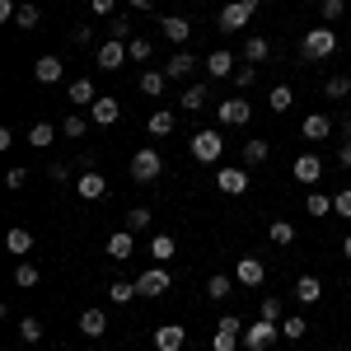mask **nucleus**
I'll return each mask as SVG.
<instances>
[{
	"label": "nucleus",
	"instance_id": "nucleus-46",
	"mask_svg": "<svg viewBox=\"0 0 351 351\" xmlns=\"http://www.w3.org/2000/svg\"><path fill=\"white\" fill-rule=\"evenodd\" d=\"M319 14H324V24H337V19L347 14V0H324V5H319Z\"/></svg>",
	"mask_w": 351,
	"mask_h": 351
},
{
	"label": "nucleus",
	"instance_id": "nucleus-45",
	"mask_svg": "<svg viewBox=\"0 0 351 351\" xmlns=\"http://www.w3.org/2000/svg\"><path fill=\"white\" fill-rule=\"evenodd\" d=\"M173 132V112L160 108V112H150V136H169Z\"/></svg>",
	"mask_w": 351,
	"mask_h": 351
},
{
	"label": "nucleus",
	"instance_id": "nucleus-54",
	"mask_svg": "<svg viewBox=\"0 0 351 351\" xmlns=\"http://www.w3.org/2000/svg\"><path fill=\"white\" fill-rule=\"evenodd\" d=\"M14 14H19V5H14V0H0V19L14 24Z\"/></svg>",
	"mask_w": 351,
	"mask_h": 351
},
{
	"label": "nucleus",
	"instance_id": "nucleus-36",
	"mask_svg": "<svg viewBox=\"0 0 351 351\" xmlns=\"http://www.w3.org/2000/svg\"><path fill=\"white\" fill-rule=\"evenodd\" d=\"M304 332H309V324H304L300 314H286V319H281V337H286V342H300Z\"/></svg>",
	"mask_w": 351,
	"mask_h": 351
},
{
	"label": "nucleus",
	"instance_id": "nucleus-34",
	"mask_svg": "<svg viewBox=\"0 0 351 351\" xmlns=\"http://www.w3.org/2000/svg\"><path fill=\"white\" fill-rule=\"evenodd\" d=\"M291 104H295V94H291V84H276L267 94V108L271 112H291Z\"/></svg>",
	"mask_w": 351,
	"mask_h": 351
},
{
	"label": "nucleus",
	"instance_id": "nucleus-21",
	"mask_svg": "<svg viewBox=\"0 0 351 351\" xmlns=\"http://www.w3.org/2000/svg\"><path fill=\"white\" fill-rule=\"evenodd\" d=\"M80 332L89 337V342H99V337L108 332V314H104V309H84L80 314Z\"/></svg>",
	"mask_w": 351,
	"mask_h": 351
},
{
	"label": "nucleus",
	"instance_id": "nucleus-6",
	"mask_svg": "<svg viewBox=\"0 0 351 351\" xmlns=\"http://www.w3.org/2000/svg\"><path fill=\"white\" fill-rule=\"evenodd\" d=\"M276 337H281V324H271V319H258L253 328H243V347L248 351H267Z\"/></svg>",
	"mask_w": 351,
	"mask_h": 351
},
{
	"label": "nucleus",
	"instance_id": "nucleus-35",
	"mask_svg": "<svg viewBox=\"0 0 351 351\" xmlns=\"http://www.w3.org/2000/svg\"><path fill=\"white\" fill-rule=\"evenodd\" d=\"M127 56H132L136 66H145V61L155 56V43H150V38H132V43H127Z\"/></svg>",
	"mask_w": 351,
	"mask_h": 351
},
{
	"label": "nucleus",
	"instance_id": "nucleus-50",
	"mask_svg": "<svg viewBox=\"0 0 351 351\" xmlns=\"http://www.w3.org/2000/svg\"><path fill=\"white\" fill-rule=\"evenodd\" d=\"M332 216H347L351 220V188H342L337 197H332Z\"/></svg>",
	"mask_w": 351,
	"mask_h": 351
},
{
	"label": "nucleus",
	"instance_id": "nucleus-53",
	"mask_svg": "<svg viewBox=\"0 0 351 351\" xmlns=\"http://www.w3.org/2000/svg\"><path fill=\"white\" fill-rule=\"evenodd\" d=\"M89 38H94V28H89V24H75V33H71V43H75V47H84Z\"/></svg>",
	"mask_w": 351,
	"mask_h": 351
},
{
	"label": "nucleus",
	"instance_id": "nucleus-9",
	"mask_svg": "<svg viewBox=\"0 0 351 351\" xmlns=\"http://www.w3.org/2000/svg\"><path fill=\"white\" fill-rule=\"evenodd\" d=\"M248 169H234V164H225V169H216V188L225 192V197H243L248 192Z\"/></svg>",
	"mask_w": 351,
	"mask_h": 351
},
{
	"label": "nucleus",
	"instance_id": "nucleus-47",
	"mask_svg": "<svg viewBox=\"0 0 351 351\" xmlns=\"http://www.w3.org/2000/svg\"><path fill=\"white\" fill-rule=\"evenodd\" d=\"M14 286H38V267H33V263H19V267H14Z\"/></svg>",
	"mask_w": 351,
	"mask_h": 351
},
{
	"label": "nucleus",
	"instance_id": "nucleus-3",
	"mask_svg": "<svg viewBox=\"0 0 351 351\" xmlns=\"http://www.w3.org/2000/svg\"><path fill=\"white\" fill-rule=\"evenodd\" d=\"M160 173H164L160 150H155V145H141V150L132 155V178L141 183V188H150V183H160Z\"/></svg>",
	"mask_w": 351,
	"mask_h": 351
},
{
	"label": "nucleus",
	"instance_id": "nucleus-19",
	"mask_svg": "<svg viewBox=\"0 0 351 351\" xmlns=\"http://www.w3.org/2000/svg\"><path fill=\"white\" fill-rule=\"evenodd\" d=\"M122 61H132V56H127V43H99V66H104V71H122Z\"/></svg>",
	"mask_w": 351,
	"mask_h": 351
},
{
	"label": "nucleus",
	"instance_id": "nucleus-38",
	"mask_svg": "<svg viewBox=\"0 0 351 351\" xmlns=\"http://www.w3.org/2000/svg\"><path fill=\"white\" fill-rule=\"evenodd\" d=\"M267 239L271 243H295V225H291V220H271V225H267Z\"/></svg>",
	"mask_w": 351,
	"mask_h": 351
},
{
	"label": "nucleus",
	"instance_id": "nucleus-24",
	"mask_svg": "<svg viewBox=\"0 0 351 351\" xmlns=\"http://www.w3.org/2000/svg\"><path fill=\"white\" fill-rule=\"evenodd\" d=\"M164 84H169V75H164V71H141L136 89H141L145 99H160V94H164Z\"/></svg>",
	"mask_w": 351,
	"mask_h": 351
},
{
	"label": "nucleus",
	"instance_id": "nucleus-16",
	"mask_svg": "<svg viewBox=\"0 0 351 351\" xmlns=\"http://www.w3.org/2000/svg\"><path fill=\"white\" fill-rule=\"evenodd\" d=\"M160 33L173 43V47H183V43L192 38V24L183 19V14H164V19H160Z\"/></svg>",
	"mask_w": 351,
	"mask_h": 351
},
{
	"label": "nucleus",
	"instance_id": "nucleus-7",
	"mask_svg": "<svg viewBox=\"0 0 351 351\" xmlns=\"http://www.w3.org/2000/svg\"><path fill=\"white\" fill-rule=\"evenodd\" d=\"M234 281H239L243 291H258V286L267 281V267H263V258H253V253H248V258H239V263H234Z\"/></svg>",
	"mask_w": 351,
	"mask_h": 351
},
{
	"label": "nucleus",
	"instance_id": "nucleus-5",
	"mask_svg": "<svg viewBox=\"0 0 351 351\" xmlns=\"http://www.w3.org/2000/svg\"><path fill=\"white\" fill-rule=\"evenodd\" d=\"M248 117H253V104H248L243 94H234V99H220V104H216V122H220V127H243Z\"/></svg>",
	"mask_w": 351,
	"mask_h": 351
},
{
	"label": "nucleus",
	"instance_id": "nucleus-26",
	"mask_svg": "<svg viewBox=\"0 0 351 351\" xmlns=\"http://www.w3.org/2000/svg\"><path fill=\"white\" fill-rule=\"evenodd\" d=\"M267 155H271V141H258V136L243 141V164H248V169H253V164H267Z\"/></svg>",
	"mask_w": 351,
	"mask_h": 351
},
{
	"label": "nucleus",
	"instance_id": "nucleus-14",
	"mask_svg": "<svg viewBox=\"0 0 351 351\" xmlns=\"http://www.w3.org/2000/svg\"><path fill=\"white\" fill-rule=\"evenodd\" d=\"M183 347H188V328H178V324L155 328V351H183Z\"/></svg>",
	"mask_w": 351,
	"mask_h": 351
},
{
	"label": "nucleus",
	"instance_id": "nucleus-30",
	"mask_svg": "<svg viewBox=\"0 0 351 351\" xmlns=\"http://www.w3.org/2000/svg\"><path fill=\"white\" fill-rule=\"evenodd\" d=\"M66 99H71V104H80V108H89V104L99 99V94H94V80H71Z\"/></svg>",
	"mask_w": 351,
	"mask_h": 351
},
{
	"label": "nucleus",
	"instance_id": "nucleus-22",
	"mask_svg": "<svg viewBox=\"0 0 351 351\" xmlns=\"http://www.w3.org/2000/svg\"><path fill=\"white\" fill-rule=\"evenodd\" d=\"M61 71H66V66H61V56H38L33 80H38V84H56V80H61Z\"/></svg>",
	"mask_w": 351,
	"mask_h": 351
},
{
	"label": "nucleus",
	"instance_id": "nucleus-10",
	"mask_svg": "<svg viewBox=\"0 0 351 351\" xmlns=\"http://www.w3.org/2000/svg\"><path fill=\"white\" fill-rule=\"evenodd\" d=\"M169 286H173V276H169V271H164V267H150V271H141V276H136V291H141V295H145V300L164 295Z\"/></svg>",
	"mask_w": 351,
	"mask_h": 351
},
{
	"label": "nucleus",
	"instance_id": "nucleus-29",
	"mask_svg": "<svg viewBox=\"0 0 351 351\" xmlns=\"http://www.w3.org/2000/svg\"><path fill=\"white\" fill-rule=\"evenodd\" d=\"M234 286H239L234 276H225V271H216V276L206 281V295H211V300H230V295H234Z\"/></svg>",
	"mask_w": 351,
	"mask_h": 351
},
{
	"label": "nucleus",
	"instance_id": "nucleus-58",
	"mask_svg": "<svg viewBox=\"0 0 351 351\" xmlns=\"http://www.w3.org/2000/svg\"><path fill=\"white\" fill-rule=\"evenodd\" d=\"M337 127H342V136H351V112H342V122H337Z\"/></svg>",
	"mask_w": 351,
	"mask_h": 351
},
{
	"label": "nucleus",
	"instance_id": "nucleus-31",
	"mask_svg": "<svg viewBox=\"0 0 351 351\" xmlns=\"http://www.w3.org/2000/svg\"><path fill=\"white\" fill-rule=\"evenodd\" d=\"M173 253H178V239H173V234H155V239H150V258H155V263H169Z\"/></svg>",
	"mask_w": 351,
	"mask_h": 351
},
{
	"label": "nucleus",
	"instance_id": "nucleus-25",
	"mask_svg": "<svg viewBox=\"0 0 351 351\" xmlns=\"http://www.w3.org/2000/svg\"><path fill=\"white\" fill-rule=\"evenodd\" d=\"M150 225H155V211H150V206H132V211H127V225H122V230H132V234H145Z\"/></svg>",
	"mask_w": 351,
	"mask_h": 351
},
{
	"label": "nucleus",
	"instance_id": "nucleus-55",
	"mask_svg": "<svg viewBox=\"0 0 351 351\" xmlns=\"http://www.w3.org/2000/svg\"><path fill=\"white\" fill-rule=\"evenodd\" d=\"M47 178H52V183H66V178H71V169H66V164H52V169H47Z\"/></svg>",
	"mask_w": 351,
	"mask_h": 351
},
{
	"label": "nucleus",
	"instance_id": "nucleus-56",
	"mask_svg": "<svg viewBox=\"0 0 351 351\" xmlns=\"http://www.w3.org/2000/svg\"><path fill=\"white\" fill-rule=\"evenodd\" d=\"M337 164H342V169H351V141H342V145H337Z\"/></svg>",
	"mask_w": 351,
	"mask_h": 351
},
{
	"label": "nucleus",
	"instance_id": "nucleus-4",
	"mask_svg": "<svg viewBox=\"0 0 351 351\" xmlns=\"http://www.w3.org/2000/svg\"><path fill=\"white\" fill-rule=\"evenodd\" d=\"M243 347V319L239 314H220L211 332V351H239Z\"/></svg>",
	"mask_w": 351,
	"mask_h": 351
},
{
	"label": "nucleus",
	"instance_id": "nucleus-39",
	"mask_svg": "<svg viewBox=\"0 0 351 351\" xmlns=\"http://www.w3.org/2000/svg\"><path fill=\"white\" fill-rule=\"evenodd\" d=\"M108 38L112 43H132V19H127V14H112L108 19Z\"/></svg>",
	"mask_w": 351,
	"mask_h": 351
},
{
	"label": "nucleus",
	"instance_id": "nucleus-41",
	"mask_svg": "<svg viewBox=\"0 0 351 351\" xmlns=\"http://www.w3.org/2000/svg\"><path fill=\"white\" fill-rule=\"evenodd\" d=\"M324 94H328V99H347V94H351V75H328Z\"/></svg>",
	"mask_w": 351,
	"mask_h": 351
},
{
	"label": "nucleus",
	"instance_id": "nucleus-61",
	"mask_svg": "<svg viewBox=\"0 0 351 351\" xmlns=\"http://www.w3.org/2000/svg\"><path fill=\"white\" fill-rule=\"evenodd\" d=\"M347 61H351V47H347Z\"/></svg>",
	"mask_w": 351,
	"mask_h": 351
},
{
	"label": "nucleus",
	"instance_id": "nucleus-48",
	"mask_svg": "<svg viewBox=\"0 0 351 351\" xmlns=\"http://www.w3.org/2000/svg\"><path fill=\"white\" fill-rule=\"evenodd\" d=\"M263 319H271V324H281V319H286V304H281L276 295H267V300H263Z\"/></svg>",
	"mask_w": 351,
	"mask_h": 351
},
{
	"label": "nucleus",
	"instance_id": "nucleus-44",
	"mask_svg": "<svg viewBox=\"0 0 351 351\" xmlns=\"http://www.w3.org/2000/svg\"><path fill=\"white\" fill-rule=\"evenodd\" d=\"M304 211H309V216H332V197H324V192H309Z\"/></svg>",
	"mask_w": 351,
	"mask_h": 351
},
{
	"label": "nucleus",
	"instance_id": "nucleus-57",
	"mask_svg": "<svg viewBox=\"0 0 351 351\" xmlns=\"http://www.w3.org/2000/svg\"><path fill=\"white\" fill-rule=\"evenodd\" d=\"M127 5H132V10H141V14H145V10H155V0H127Z\"/></svg>",
	"mask_w": 351,
	"mask_h": 351
},
{
	"label": "nucleus",
	"instance_id": "nucleus-60",
	"mask_svg": "<svg viewBox=\"0 0 351 351\" xmlns=\"http://www.w3.org/2000/svg\"><path fill=\"white\" fill-rule=\"evenodd\" d=\"M243 5H248V10H253V14H258V5H263V0H243Z\"/></svg>",
	"mask_w": 351,
	"mask_h": 351
},
{
	"label": "nucleus",
	"instance_id": "nucleus-59",
	"mask_svg": "<svg viewBox=\"0 0 351 351\" xmlns=\"http://www.w3.org/2000/svg\"><path fill=\"white\" fill-rule=\"evenodd\" d=\"M342 258H347V263H351V234H347V239H342Z\"/></svg>",
	"mask_w": 351,
	"mask_h": 351
},
{
	"label": "nucleus",
	"instance_id": "nucleus-62",
	"mask_svg": "<svg viewBox=\"0 0 351 351\" xmlns=\"http://www.w3.org/2000/svg\"><path fill=\"white\" fill-rule=\"evenodd\" d=\"M66 5H71V0H66Z\"/></svg>",
	"mask_w": 351,
	"mask_h": 351
},
{
	"label": "nucleus",
	"instance_id": "nucleus-15",
	"mask_svg": "<svg viewBox=\"0 0 351 351\" xmlns=\"http://www.w3.org/2000/svg\"><path fill=\"white\" fill-rule=\"evenodd\" d=\"M104 253H108L112 263H127L136 253V234L132 230H117V234H108V243H104Z\"/></svg>",
	"mask_w": 351,
	"mask_h": 351
},
{
	"label": "nucleus",
	"instance_id": "nucleus-49",
	"mask_svg": "<svg viewBox=\"0 0 351 351\" xmlns=\"http://www.w3.org/2000/svg\"><path fill=\"white\" fill-rule=\"evenodd\" d=\"M253 80H258V66H253V61L234 71V89H248V84H253Z\"/></svg>",
	"mask_w": 351,
	"mask_h": 351
},
{
	"label": "nucleus",
	"instance_id": "nucleus-18",
	"mask_svg": "<svg viewBox=\"0 0 351 351\" xmlns=\"http://www.w3.org/2000/svg\"><path fill=\"white\" fill-rule=\"evenodd\" d=\"M206 71H211V80H234V71H239V66H234V52H225V47L211 52L206 56Z\"/></svg>",
	"mask_w": 351,
	"mask_h": 351
},
{
	"label": "nucleus",
	"instance_id": "nucleus-40",
	"mask_svg": "<svg viewBox=\"0 0 351 351\" xmlns=\"http://www.w3.org/2000/svg\"><path fill=\"white\" fill-rule=\"evenodd\" d=\"M19 342H24V347H33V342H43V324H38L33 314H28V319H19Z\"/></svg>",
	"mask_w": 351,
	"mask_h": 351
},
{
	"label": "nucleus",
	"instance_id": "nucleus-51",
	"mask_svg": "<svg viewBox=\"0 0 351 351\" xmlns=\"http://www.w3.org/2000/svg\"><path fill=\"white\" fill-rule=\"evenodd\" d=\"M89 10H94L99 19H112V14H117V0H89Z\"/></svg>",
	"mask_w": 351,
	"mask_h": 351
},
{
	"label": "nucleus",
	"instance_id": "nucleus-8",
	"mask_svg": "<svg viewBox=\"0 0 351 351\" xmlns=\"http://www.w3.org/2000/svg\"><path fill=\"white\" fill-rule=\"evenodd\" d=\"M248 19H253V10H248L243 0H230V5H220V10H216V24L225 28V33H239V28H248Z\"/></svg>",
	"mask_w": 351,
	"mask_h": 351
},
{
	"label": "nucleus",
	"instance_id": "nucleus-11",
	"mask_svg": "<svg viewBox=\"0 0 351 351\" xmlns=\"http://www.w3.org/2000/svg\"><path fill=\"white\" fill-rule=\"evenodd\" d=\"M75 192H80L84 202H104V197H108V178H104L99 169H84L80 178H75Z\"/></svg>",
	"mask_w": 351,
	"mask_h": 351
},
{
	"label": "nucleus",
	"instance_id": "nucleus-32",
	"mask_svg": "<svg viewBox=\"0 0 351 351\" xmlns=\"http://www.w3.org/2000/svg\"><path fill=\"white\" fill-rule=\"evenodd\" d=\"M52 141H56V127H52V122H33V127H28V145H38V150H47Z\"/></svg>",
	"mask_w": 351,
	"mask_h": 351
},
{
	"label": "nucleus",
	"instance_id": "nucleus-37",
	"mask_svg": "<svg viewBox=\"0 0 351 351\" xmlns=\"http://www.w3.org/2000/svg\"><path fill=\"white\" fill-rule=\"evenodd\" d=\"M136 295H141V291H136V281H112V286H108V300H112V304H132Z\"/></svg>",
	"mask_w": 351,
	"mask_h": 351
},
{
	"label": "nucleus",
	"instance_id": "nucleus-23",
	"mask_svg": "<svg viewBox=\"0 0 351 351\" xmlns=\"http://www.w3.org/2000/svg\"><path fill=\"white\" fill-rule=\"evenodd\" d=\"M300 132H304V141H328V132H332V122H328V112H309Z\"/></svg>",
	"mask_w": 351,
	"mask_h": 351
},
{
	"label": "nucleus",
	"instance_id": "nucleus-42",
	"mask_svg": "<svg viewBox=\"0 0 351 351\" xmlns=\"http://www.w3.org/2000/svg\"><path fill=\"white\" fill-rule=\"evenodd\" d=\"M61 132L71 136V141H80V136L89 132V117H80V112H66V122H61Z\"/></svg>",
	"mask_w": 351,
	"mask_h": 351
},
{
	"label": "nucleus",
	"instance_id": "nucleus-13",
	"mask_svg": "<svg viewBox=\"0 0 351 351\" xmlns=\"http://www.w3.org/2000/svg\"><path fill=\"white\" fill-rule=\"evenodd\" d=\"M291 178L304 183V188H314V183L324 178V160H319V155H300V160L291 164Z\"/></svg>",
	"mask_w": 351,
	"mask_h": 351
},
{
	"label": "nucleus",
	"instance_id": "nucleus-28",
	"mask_svg": "<svg viewBox=\"0 0 351 351\" xmlns=\"http://www.w3.org/2000/svg\"><path fill=\"white\" fill-rule=\"evenodd\" d=\"M206 99H211V89H206V84H188L178 104H183L188 112H202V108H206Z\"/></svg>",
	"mask_w": 351,
	"mask_h": 351
},
{
	"label": "nucleus",
	"instance_id": "nucleus-43",
	"mask_svg": "<svg viewBox=\"0 0 351 351\" xmlns=\"http://www.w3.org/2000/svg\"><path fill=\"white\" fill-rule=\"evenodd\" d=\"M38 19H43V10H38L33 0H24V5H19V14H14V28H33Z\"/></svg>",
	"mask_w": 351,
	"mask_h": 351
},
{
	"label": "nucleus",
	"instance_id": "nucleus-2",
	"mask_svg": "<svg viewBox=\"0 0 351 351\" xmlns=\"http://www.w3.org/2000/svg\"><path fill=\"white\" fill-rule=\"evenodd\" d=\"M188 150H192L197 164H220V155H225V136H220L216 127H202V132L188 141Z\"/></svg>",
	"mask_w": 351,
	"mask_h": 351
},
{
	"label": "nucleus",
	"instance_id": "nucleus-27",
	"mask_svg": "<svg viewBox=\"0 0 351 351\" xmlns=\"http://www.w3.org/2000/svg\"><path fill=\"white\" fill-rule=\"evenodd\" d=\"M243 56H248L253 66H263V61H267V56H271V43H267V38H263V33H253V38L243 43Z\"/></svg>",
	"mask_w": 351,
	"mask_h": 351
},
{
	"label": "nucleus",
	"instance_id": "nucleus-1",
	"mask_svg": "<svg viewBox=\"0 0 351 351\" xmlns=\"http://www.w3.org/2000/svg\"><path fill=\"white\" fill-rule=\"evenodd\" d=\"M337 52V33H332V28H309V33H304V38H300V56H304V61H328V56Z\"/></svg>",
	"mask_w": 351,
	"mask_h": 351
},
{
	"label": "nucleus",
	"instance_id": "nucleus-20",
	"mask_svg": "<svg viewBox=\"0 0 351 351\" xmlns=\"http://www.w3.org/2000/svg\"><path fill=\"white\" fill-rule=\"evenodd\" d=\"M295 300L300 304H319V300H324V281H319L314 271H304V276L295 281Z\"/></svg>",
	"mask_w": 351,
	"mask_h": 351
},
{
	"label": "nucleus",
	"instance_id": "nucleus-12",
	"mask_svg": "<svg viewBox=\"0 0 351 351\" xmlns=\"http://www.w3.org/2000/svg\"><path fill=\"white\" fill-rule=\"evenodd\" d=\"M117 117H122V104H117L112 94H99V99L89 104V122H94V127H112Z\"/></svg>",
	"mask_w": 351,
	"mask_h": 351
},
{
	"label": "nucleus",
	"instance_id": "nucleus-17",
	"mask_svg": "<svg viewBox=\"0 0 351 351\" xmlns=\"http://www.w3.org/2000/svg\"><path fill=\"white\" fill-rule=\"evenodd\" d=\"M192 71H197V56H192V52H183V47H178V52L169 56V61H164V75H169V80H188Z\"/></svg>",
	"mask_w": 351,
	"mask_h": 351
},
{
	"label": "nucleus",
	"instance_id": "nucleus-33",
	"mask_svg": "<svg viewBox=\"0 0 351 351\" xmlns=\"http://www.w3.org/2000/svg\"><path fill=\"white\" fill-rule=\"evenodd\" d=\"M5 248H10V253H33V234H28L24 225H14V230L5 234Z\"/></svg>",
	"mask_w": 351,
	"mask_h": 351
},
{
	"label": "nucleus",
	"instance_id": "nucleus-52",
	"mask_svg": "<svg viewBox=\"0 0 351 351\" xmlns=\"http://www.w3.org/2000/svg\"><path fill=\"white\" fill-rule=\"evenodd\" d=\"M24 183H28V169H10V173H5V188L10 192H19Z\"/></svg>",
	"mask_w": 351,
	"mask_h": 351
}]
</instances>
